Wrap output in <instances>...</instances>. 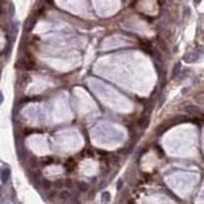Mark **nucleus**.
<instances>
[{"label": "nucleus", "mask_w": 204, "mask_h": 204, "mask_svg": "<svg viewBox=\"0 0 204 204\" xmlns=\"http://www.w3.org/2000/svg\"><path fill=\"white\" fill-rule=\"evenodd\" d=\"M184 110H185L186 113H189V115H193V116L200 115L202 116V111H200L199 107H197V106H186Z\"/></svg>", "instance_id": "nucleus-1"}, {"label": "nucleus", "mask_w": 204, "mask_h": 204, "mask_svg": "<svg viewBox=\"0 0 204 204\" xmlns=\"http://www.w3.org/2000/svg\"><path fill=\"white\" fill-rule=\"evenodd\" d=\"M9 176H10V169L7 166V168H4L1 170V182L3 183H7L8 179H9Z\"/></svg>", "instance_id": "nucleus-2"}, {"label": "nucleus", "mask_w": 204, "mask_h": 204, "mask_svg": "<svg viewBox=\"0 0 204 204\" xmlns=\"http://www.w3.org/2000/svg\"><path fill=\"white\" fill-rule=\"evenodd\" d=\"M139 125H140L141 129H146V127L149 126V117H142L141 120L139 121Z\"/></svg>", "instance_id": "nucleus-3"}, {"label": "nucleus", "mask_w": 204, "mask_h": 204, "mask_svg": "<svg viewBox=\"0 0 204 204\" xmlns=\"http://www.w3.org/2000/svg\"><path fill=\"white\" fill-rule=\"evenodd\" d=\"M61 198H62L63 200H69V198H71V193L67 190H63L62 193H61Z\"/></svg>", "instance_id": "nucleus-4"}, {"label": "nucleus", "mask_w": 204, "mask_h": 204, "mask_svg": "<svg viewBox=\"0 0 204 204\" xmlns=\"http://www.w3.org/2000/svg\"><path fill=\"white\" fill-rule=\"evenodd\" d=\"M29 166L37 168V159L34 158V156H30V158H29Z\"/></svg>", "instance_id": "nucleus-5"}, {"label": "nucleus", "mask_w": 204, "mask_h": 204, "mask_svg": "<svg viewBox=\"0 0 204 204\" xmlns=\"http://www.w3.org/2000/svg\"><path fill=\"white\" fill-rule=\"evenodd\" d=\"M42 186H43L44 189H47V190H48V189H51V182H49V180L43 179V180H42Z\"/></svg>", "instance_id": "nucleus-6"}, {"label": "nucleus", "mask_w": 204, "mask_h": 204, "mask_svg": "<svg viewBox=\"0 0 204 204\" xmlns=\"http://www.w3.org/2000/svg\"><path fill=\"white\" fill-rule=\"evenodd\" d=\"M77 185L80 186V190H81V191H86L87 189H88V185H87L86 183H82V182H80Z\"/></svg>", "instance_id": "nucleus-7"}, {"label": "nucleus", "mask_w": 204, "mask_h": 204, "mask_svg": "<svg viewBox=\"0 0 204 204\" xmlns=\"http://www.w3.org/2000/svg\"><path fill=\"white\" fill-rule=\"evenodd\" d=\"M159 45H160V48H161V51H166V44H165V42L164 40H161V39H159Z\"/></svg>", "instance_id": "nucleus-8"}, {"label": "nucleus", "mask_w": 204, "mask_h": 204, "mask_svg": "<svg viewBox=\"0 0 204 204\" xmlns=\"http://www.w3.org/2000/svg\"><path fill=\"white\" fill-rule=\"evenodd\" d=\"M102 200H103V202H109L110 200V193H103L102 194Z\"/></svg>", "instance_id": "nucleus-9"}, {"label": "nucleus", "mask_w": 204, "mask_h": 204, "mask_svg": "<svg viewBox=\"0 0 204 204\" xmlns=\"http://www.w3.org/2000/svg\"><path fill=\"white\" fill-rule=\"evenodd\" d=\"M180 67H182L180 64H176V66H175V68H174V73H173V76H174V77H175V76H176V72H178V73H179V71H180Z\"/></svg>", "instance_id": "nucleus-10"}, {"label": "nucleus", "mask_w": 204, "mask_h": 204, "mask_svg": "<svg viewBox=\"0 0 204 204\" xmlns=\"http://www.w3.org/2000/svg\"><path fill=\"white\" fill-rule=\"evenodd\" d=\"M62 185H63V182H62L61 179H59V180H57V182H56V186H57V189H61V188H62Z\"/></svg>", "instance_id": "nucleus-11"}, {"label": "nucleus", "mask_w": 204, "mask_h": 204, "mask_svg": "<svg viewBox=\"0 0 204 204\" xmlns=\"http://www.w3.org/2000/svg\"><path fill=\"white\" fill-rule=\"evenodd\" d=\"M1 102H3V93L0 92V105H1Z\"/></svg>", "instance_id": "nucleus-12"}, {"label": "nucleus", "mask_w": 204, "mask_h": 204, "mask_svg": "<svg viewBox=\"0 0 204 204\" xmlns=\"http://www.w3.org/2000/svg\"><path fill=\"white\" fill-rule=\"evenodd\" d=\"M194 1H195V4H199V3H200V0H194Z\"/></svg>", "instance_id": "nucleus-13"}, {"label": "nucleus", "mask_w": 204, "mask_h": 204, "mask_svg": "<svg viewBox=\"0 0 204 204\" xmlns=\"http://www.w3.org/2000/svg\"><path fill=\"white\" fill-rule=\"evenodd\" d=\"M0 194H1V188H0Z\"/></svg>", "instance_id": "nucleus-14"}]
</instances>
